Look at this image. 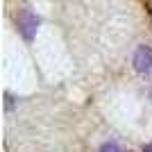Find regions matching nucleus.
Listing matches in <instances>:
<instances>
[{
    "mask_svg": "<svg viewBox=\"0 0 152 152\" xmlns=\"http://www.w3.org/2000/svg\"><path fill=\"white\" fill-rule=\"evenodd\" d=\"M98 152H123V150H121V145H118L116 141H104Z\"/></svg>",
    "mask_w": 152,
    "mask_h": 152,
    "instance_id": "obj_3",
    "label": "nucleus"
},
{
    "mask_svg": "<svg viewBox=\"0 0 152 152\" xmlns=\"http://www.w3.org/2000/svg\"><path fill=\"white\" fill-rule=\"evenodd\" d=\"M132 64H134V70H136V73L148 75V73L152 70V48H150V45H145V43L139 45L136 52H134Z\"/></svg>",
    "mask_w": 152,
    "mask_h": 152,
    "instance_id": "obj_2",
    "label": "nucleus"
},
{
    "mask_svg": "<svg viewBox=\"0 0 152 152\" xmlns=\"http://www.w3.org/2000/svg\"><path fill=\"white\" fill-rule=\"evenodd\" d=\"M5 109H7V111H12V109H14V98H12V93H5Z\"/></svg>",
    "mask_w": 152,
    "mask_h": 152,
    "instance_id": "obj_4",
    "label": "nucleus"
},
{
    "mask_svg": "<svg viewBox=\"0 0 152 152\" xmlns=\"http://www.w3.org/2000/svg\"><path fill=\"white\" fill-rule=\"evenodd\" d=\"M143 152H152V141H150V143H145V145H143Z\"/></svg>",
    "mask_w": 152,
    "mask_h": 152,
    "instance_id": "obj_5",
    "label": "nucleus"
},
{
    "mask_svg": "<svg viewBox=\"0 0 152 152\" xmlns=\"http://www.w3.org/2000/svg\"><path fill=\"white\" fill-rule=\"evenodd\" d=\"M39 25H41V18H39L32 9H23V12L18 14V18H16L18 34L23 37V41H25V43H32V41H34Z\"/></svg>",
    "mask_w": 152,
    "mask_h": 152,
    "instance_id": "obj_1",
    "label": "nucleus"
},
{
    "mask_svg": "<svg viewBox=\"0 0 152 152\" xmlns=\"http://www.w3.org/2000/svg\"><path fill=\"white\" fill-rule=\"evenodd\" d=\"M150 102H152V86H150Z\"/></svg>",
    "mask_w": 152,
    "mask_h": 152,
    "instance_id": "obj_6",
    "label": "nucleus"
}]
</instances>
